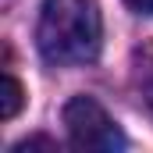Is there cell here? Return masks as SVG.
Returning a JSON list of instances; mask_svg holds the SVG:
<instances>
[{"mask_svg": "<svg viewBox=\"0 0 153 153\" xmlns=\"http://www.w3.org/2000/svg\"><path fill=\"white\" fill-rule=\"evenodd\" d=\"M100 36L103 22L96 0H46L39 11L36 43L46 64H89L100 53Z\"/></svg>", "mask_w": 153, "mask_h": 153, "instance_id": "6da1fadb", "label": "cell"}, {"mask_svg": "<svg viewBox=\"0 0 153 153\" xmlns=\"http://www.w3.org/2000/svg\"><path fill=\"white\" fill-rule=\"evenodd\" d=\"M64 128H68V139L75 150H89V153L125 150V132L93 96H71L64 103Z\"/></svg>", "mask_w": 153, "mask_h": 153, "instance_id": "7a4b0ae2", "label": "cell"}, {"mask_svg": "<svg viewBox=\"0 0 153 153\" xmlns=\"http://www.w3.org/2000/svg\"><path fill=\"white\" fill-rule=\"evenodd\" d=\"M132 85H135L143 107L153 114V39L132 50Z\"/></svg>", "mask_w": 153, "mask_h": 153, "instance_id": "3957f363", "label": "cell"}, {"mask_svg": "<svg viewBox=\"0 0 153 153\" xmlns=\"http://www.w3.org/2000/svg\"><path fill=\"white\" fill-rule=\"evenodd\" d=\"M22 103H25V89H22V82L11 75V71H4V82H0V117L11 121V117L22 111Z\"/></svg>", "mask_w": 153, "mask_h": 153, "instance_id": "277c9868", "label": "cell"}, {"mask_svg": "<svg viewBox=\"0 0 153 153\" xmlns=\"http://www.w3.org/2000/svg\"><path fill=\"white\" fill-rule=\"evenodd\" d=\"M29 150H57V143L46 139V135H32V139H22V143L11 146V153H29Z\"/></svg>", "mask_w": 153, "mask_h": 153, "instance_id": "5b68a950", "label": "cell"}, {"mask_svg": "<svg viewBox=\"0 0 153 153\" xmlns=\"http://www.w3.org/2000/svg\"><path fill=\"white\" fill-rule=\"evenodd\" d=\"M128 7L139 14H153V0H128Z\"/></svg>", "mask_w": 153, "mask_h": 153, "instance_id": "8992f818", "label": "cell"}]
</instances>
